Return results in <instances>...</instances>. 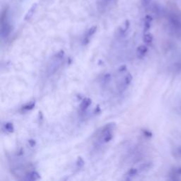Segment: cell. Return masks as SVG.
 I'll return each instance as SVG.
<instances>
[{
    "mask_svg": "<svg viewBox=\"0 0 181 181\" xmlns=\"http://www.w3.org/2000/svg\"><path fill=\"white\" fill-rule=\"evenodd\" d=\"M115 129V123L110 122L102 128L98 135V142L101 144H106L113 138V132Z\"/></svg>",
    "mask_w": 181,
    "mask_h": 181,
    "instance_id": "obj_1",
    "label": "cell"
},
{
    "mask_svg": "<svg viewBox=\"0 0 181 181\" xmlns=\"http://www.w3.org/2000/svg\"><path fill=\"white\" fill-rule=\"evenodd\" d=\"M64 56H65V52L63 50H60L55 55L53 56L50 62L49 65L48 67V74L49 75L54 74L57 71L60 66L62 65V61H63Z\"/></svg>",
    "mask_w": 181,
    "mask_h": 181,
    "instance_id": "obj_2",
    "label": "cell"
},
{
    "mask_svg": "<svg viewBox=\"0 0 181 181\" xmlns=\"http://www.w3.org/2000/svg\"><path fill=\"white\" fill-rule=\"evenodd\" d=\"M12 30L11 24L8 22L7 19L1 21V38L5 39L8 38Z\"/></svg>",
    "mask_w": 181,
    "mask_h": 181,
    "instance_id": "obj_3",
    "label": "cell"
},
{
    "mask_svg": "<svg viewBox=\"0 0 181 181\" xmlns=\"http://www.w3.org/2000/svg\"><path fill=\"white\" fill-rule=\"evenodd\" d=\"M132 80H133V77H132L131 74H126L125 77H124L123 80L120 83L119 90L122 91V92L125 91L126 89L130 86V85L131 84Z\"/></svg>",
    "mask_w": 181,
    "mask_h": 181,
    "instance_id": "obj_4",
    "label": "cell"
},
{
    "mask_svg": "<svg viewBox=\"0 0 181 181\" xmlns=\"http://www.w3.org/2000/svg\"><path fill=\"white\" fill-rule=\"evenodd\" d=\"M97 31V26H93L92 27H91L87 31L86 34L84 38L83 39V45H86L87 44L90 42V39L91 37H92L93 35L96 34Z\"/></svg>",
    "mask_w": 181,
    "mask_h": 181,
    "instance_id": "obj_5",
    "label": "cell"
},
{
    "mask_svg": "<svg viewBox=\"0 0 181 181\" xmlns=\"http://www.w3.org/2000/svg\"><path fill=\"white\" fill-rule=\"evenodd\" d=\"M37 6H38V4H37L36 3H34V4L31 6L30 9H29V10L28 11V12L26 13V16H25V17H24V20L25 21H29L31 18H32L33 16H34V13L36 11Z\"/></svg>",
    "mask_w": 181,
    "mask_h": 181,
    "instance_id": "obj_6",
    "label": "cell"
},
{
    "mask_svg": "<svg viewBox=\"0 0 181 181\" xmlns=\"http://www.w3.org/2000/svg\"><path fill=\"white\" fill-rule=\"evenodd\" d=\"M148 52V48L146 45H139L137 49V56L138 58H143Z\"/></svg>",
    "mask_w": 181,
    "mask_h": 181,
    "instance_id": "obj_7",
    "label": "cell"
},
{
    "mask_svg": "<svg viewBox=\"0 0 181 181\" xmlns=\"http://www.w3.org/2000/svg\"><path fill=\"white\" fill-rule=\"evenodd\" d=\"M40 178V174L36 171H31V172L28 173V174L26 176V180H30V181H34V180H39Z\"/></svg>",
    "mask_w": 181,
    "mask_h": 181,
    "instance_id": "obj_8",
    "label": "cell"
},
{
    "mask_svg": "<svg viewBox=\"0 0 181 181\" xmlns=\"http://www.w3.org/2000/svg\"><path fill=\"white\" fill-rule=\"evenodd\" d=\"M130 26V23L129 21L127 20V21H124V22L123 23V24L120 26V28L119 29L120 36H124V35L126 34V33H127V31L129 30Z\"/></svg>",
    "mask_w": 181,
    "mask_h": 181,
    "instance_id": "obj_9",
    "label": "cell"
},
{
    "mask_svg": "<svg viewBox=\"0 0 181 181\" xmlns=\"http://www.w3.org/2000/svg\"><path fill=\"white\" fill-rule=\"evenodd\" d=\"M138 172H139V170L137 168H130V170L127 172V174H126L124 180H131L132 179L134 178V177H135L136 176H137Z\"/></svg>",
    "mask_w": 181,
    "mask_h": 181,
    "instance_id": "obj_10",
    "label": "cell"
},
{
    "mask_svg": "<svg viewBox=\"0 0 181 181\" xmlns=\"http://www.w3.org/2000/svg\"><path fill=\"white\" fill-rule=\"evenodd\" d=\"M91 99L89 98H85L81 102L80 105V110L81 112H85L89 107L91 106Z\"/></svg>",
    "mask_w": 181,
    "mask_h": 181,
    "instance_id": "obj_11",
    "label": "cell"
},
{
    "mask_svg": "<svg viewBox=\"0 0 181 181\" xmlns=\"http://www.w3.org/2000/svg\"><path fill=\"white\" fill-rule=\"evenodd\" d=\"M3 130L7 133H12L14 131V127H13V124L11 122H5L4 124H3Z\"/></svg>",
    "mask_w": 181,
    "mask_h": 181,
    "instance_id": "obj_12",
    "label": "cell"
},
{
    "mask_svg": "<svg viewBox=\"0 0 181 181\" xmlns=\"http://www.w3.org/2000/svg\"><path fill=\"white\" fill-rule=\"evenodd\" d=\"M110 81H111V74L107 73L103 76L102 79H101V84L103 86H107L109 84Z\"/></svg>",
    "mask_w": 181,
    "mask_h": 181,
    "instance_id": "obj_13",
    "label": "cell"
},
{
    "mask_svg": "<svg viewBox=\"0 0 181 181\" xmlns=\"http://www.w3.org/2000/svg\"><path fill=\"white\" fill-rule=\"evenodd\" d=\"M35 106H36V102L31 101V102L26 104L22 107V110L23 111H29V110H33L35 108Z\"/></svg>",
    "mask_w": 181,
    "mask_h": 181,
    "instance_id": "obj_14",
    "label": "cell"
},
{
    "mask_svg": "<svg viewBox=\"0 0 181 181\" xmlns=\"http://www.w3.org/2000/svg\"><path fill=\"white\" fill-rule=\"evenodd\" d=\"M152 21V18L150 16H147L145 17V32L149 30L151 27V22Z\"/></svg>",
    "mask_w": 181,
    "mask_h": 181,
    "instance_id": "obj_15",
    "label": "cell"
},
{
    "mask_svg": "<svg viewBox=\"0 0 181 181\" xmlns=\"http://www.w3.org/2000/svg\"><path fill=\"white\" fill-rule=\"evenodd\" d=\"M143 40H144V42L147 44L151 43V42L153 41L152 35H151V34H149V33H146V34L144 35Z\"/></svg>",
    "mask_w": 181,
    "mask_h": 181,
    "instance_id": "obj_16",
    "label": "cell"
},
{
    "mask_svg": "<svg viewBox=\"0 0 181 181\" xmlns=\"http://www.w3.org/2000/svg\"><path fill=\"white\" fill-rule=\"evenodd\" d=\"M85 163H84V161H83V159H82V157L81 156H79L78 157L77 160V162H76V165H77V167L78 168H81L82 167L84 166Z\"/></svg>",
    "mask_w": 181,
    "mask_h": 181,
    "instance_id": "obj_17",
    "label": "cell"
},
{
    "mask_svg": "<svg viewBox=\"0 0 181 181\" xmlns=\"http://www.w3.org/2000/svg\"><path fill=\"white\" fill-rule=\"evenodd\" d=\"M150 168H151V163H144V164L142 165V166H140L139 171H140V172H144V171H148Z\"/></svg>",
    "mask_w": 181,
    "mask_h": 181,
    "instance_id": "obj_18",
    "label": "cell"
},
{
    "mask_svg": "<svg viewBox=\"0 0 181 181\" xmlns=\"http://www.w3.org/2000/svg\"><path fill=\"white\" fill-rule=\"evenodd\" d=\"M126 69H127V66L122 65V66H120V67H119V69H118V72L120 73H123L126 71Z\"/></svg>",
    "mask_w": 181,
    "mask_h": 181,
    "instance_id": "obj_19",
    "label": "cell"
},
{
    "mask_svg": "<svg viewBox=\"0 0 181 181\" xmlns=\"http://www.w3.org/2000/svg\"><path fill=\"white\" fill-rule=\"evenodd\" d=\"M151 2V0H142V5L144 7H147L148 6L150 5Z\"/></svg>",
    "mask_w": 181,
    "mask_h": 181,
    "instance_id": "obj_20",
    "label": "cell"
},
{
    "mask_svg": "<svg viewBox=\"0 0 181 181\" xmlns=\"http://www.w3.org/2000/svg\"><path fill=\"white\" fill-rule=\"evenodd\" d=\"M36 141L34 139H30L28 140V145L31 147H34L36 146Z\"/></svg>",
    "mask_w": 181,
    "mask_h": 181,
    "instance_id": "obj_21",
    "label": "cell"
},
{
    "mask_svg": "<svg viewBox=\"0 0 181 181\" xmlns=\"http://www.w3.org/2000/svg\"><path fill=\"white\" fill-rule=\"evenodd\" d=\"M145 135L147 136V135H148V137H151V132H148V131H145Z\"/></svg>",
    "mask_w": 181,
    "mask_h": 181,
    "instance_id": "obj_22",
    "label": "cell"
}]
</instances>
